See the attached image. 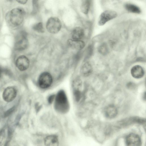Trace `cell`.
<instances>
[{"label": "cell", "instance_id": "1", "mask_svg": "<svg viewBox=\"0 0 146 146\" xmlns=\"http://www.w3.org/2000/svg\"><path fill=\"white\" fill-rule=\"evenodd\" d=\"M25 12L21 9L16 8L13 9L7 14V19L11 25L17 26L23 22Z\"/></svg>", "mask_w": 146, "mask_h": 146}, {"label": "cell", "instance_id": "2", "mask_svg": "<svg viewBox=\"0 0 146 146\" xmlns=\"http://www.w3.org/2000/svg\"><path fill=\"white\" fill-rule=\"evenodd\" d=\"M62 27L61 21L58 18L52 17L48 20L46 27L47 31L52 34H55L58 33Z\"/></svg>", "mask_w": 146, "mask_h": 146}, {"label": "cell", "instance_id": "3", "mask_svg": "<svg viewBox=\"0 0 146 146\" xmlns=\"http://www.w3.org/2000/svg\"><path fill=\"white\" fill-rule=\"evenodd\" d=\"M56 106L58 111L64 112L67 108V100L66 96L62 90L58 93L56 98Z\"/></svg>", "mask_w": 146, "mask_h": 146}, {"label": "cell", "instance_id": "4", "mask_svg": "<svg viewBox=\"0 0 146 146\" xmlns=\"http://www.w3.org/2000/svg\"><path fill=\"white\" fill-rule=\"evenodd\" d=\"M117 13L113 10H107L102 12L100 16L98 23L100 26H102L109 21L117 17Z\"/></svg>", "mask_w": 146, "mask_h": 146}, {"label": "cell", "instance_id": "5", "mask_svg": "<svg viewBox=\"0 0 146 146\" xmlns=\"http://www.w3.org/2000/svg\"><path fill=\"white\" fill-rule=\"evenodd\" d=\"M52 82V78L49 73L45 72L42 73L39 76L38 82L40 87L45 89L49 87Z\"/></svg>", "mask_w": 146, "mask_h": 146}, {"label": "cell", "instance_id": "6", "mask_svg": "<svg viewBox=\"0 0 146 146\" xmlns=\"http://www.w3.org/2000/svg\"><path fill=\"white\" fill-rule=\"evenodd\" d=\"M29 44L26 33L22 32L17 40L15 44V48L17 50L21 51L25 49Z\"/></svg>", "mask_w": 146, "mask_h": 146}, {"label": "cell", "instance_id": "7", "mask_svg": "<svg viewBox=\"0 0 146 146\" xmlns=\"http://www.w3.org/2000/svg\"><path fill=\"white\" fill-rule=\"evenodd\" d=\"M17 93V90L15 88L13 87H8L4 90L3 92V98L6 102H11L15 98Z\"/></svg>", "mask_w": 146, "mask_h": 146}, {"label": "cell", "instance_id": "8", "mask_svg": "<svg viewBox=\"0 0 146 146\" xmlns=\"http://www.w3.org/2000/svg\"><path fill=\"white\" fill-rule=\"evenodd\" d=\"M127 146H141V141L139 137L134 133H131L125 138Z\"/></svg>", "mask_w": 146, "mask_h": 146}, {"label": "cell", "instance_id": "9", "mask_svg": "<svg viewBox=\"0 0 146 146\" xmlns=\"http://www.w3.org/2000/svg\"><path fill=\"white\" fill-rule=\"evenodd\" d=\"M15 64L19 70L24 71L29 68L30 62L29 59L26 56L22 55L17 58Z\"/></svg>", "mask_w": 146, "mask_h": 146}, {"label": "cell", "instance_id": "10", "mask_svg": "<svg viewBox=\"0 0 146 146\" xmlns=\"http://www.w3.org/2000/svg\"><path fill=\"white\" fill-rule=\"evenodd\" d=\"M67 44L72 48L78 50H81L85 46L84 42L81 40L69 39L67 41Z\"/></svg>", "mask_w": 146, "mask_h": 146}, {"label": "cell", "instance_id": "11", "mask_svg": "<svg viewBox=\"0 0 146 146\" xmlns=\"http://www.w3.org/2000/svg\"><path fill=\"white\" fill-rule=\"evenodd\" d=\"M44 144L45 146H58V136L54 135L46 136L44 139Z\"/></svg>", "mask_w": 146, "mask_h": 146}, {"label": "cell", "instance_id": "12", "mask_svg": "<svg viewBox=\"0 0 146 146\" xmlns=\"http://www.w3.org/2000/svg\"><path fill=\"white\" fill-rule=\"evenodd\" d=\"M131 73L132 76L133 78L137 79L142 78L144 74L143 68L139 65L133 66L131 69Z\"/></svg>", "mask_w": 146, "mask_h": 146}, {"label": "cell", "instance_id": "13", "mask_svg": "<svg viewBox=\"0 0 146 146\" xmlns=\"http://www.w3.org/2000/svg\"><path fill=\"white\" fill-rule=\"evenodd\" d=\"M84 29L80 27H76L72 30L71 36L73 39L80 40L84 36Z\"/></svg>", "mask_w": 146, "mask_h": 146}, {"label": "cell", "instance_id": "14", "mask_svg": "<svg viewBox=\"0 0 146 146\" xmlns=\"http://www.w3.org/2000/svg\"><path fill=\"white\" fill-rule=\"evenodd\" d=\"M117 113V109L114 105H110L107 106L105 109V115L108 118H113L116 116Z\"/></svg>", "mask_w": 146, "mask_h": 146}, {"label": "cell", "instance_id": "15", "mask_svg": "<svg viewBox=\"0 0 146 146\" xmlns=\"http://www.w3.org/2000/svg\"><path fill=\"white\" fill-rule=\"evenodd\" d=\"M92 68L91 64L88 62L85 63L82 66L81 72L84 76L89 75L92 72Z\"/></svg>", "mask_w": 146, "mask_h": 146}, {"label": "cell", "instance_id": "16", "mask_svg": "<svg viewBox=\"0 0 146 146\" xmlns=\"http://www.w3.org/2000/svg\"><path fill=\"white\" fill-rule=\"evenodd\" d=\"M125 7L126 10L131 13L139 14L141 12V9L138 7L131 3L126 4Z\"/></svg>", "mask_w": 146, "mask_h": 146}, {"label": "cell", "instance_id": "17", "mask_svg": "<svg viewBox=\"0 0 146 146\" xmlns=\"http://www.w3.org/2000/svg\"><path fill=\"white\" fill-rule=\"evenodd\" d=\"M90 5V1L88 0L82 1L80 7L81 11L84 14L88 13Z\"/></svg>", "mask_w": 146, "mask_h": 146}, {"label": "cell", "instance_id": "18", "mask_svg": "<svg viewBox=\"0 0 146 146\" xmlns=\"http://www.w3.org/2000/svg\"><path fill=\"white\" fill-rule=\"evenodd\" d=\"M33 28L34 31L38 33H43L44 32L43 24L41 22H39L35 24L33 26Z\"/></svg>", "mask_w": 146, "mask_h": 146}, {"label": "cell", "instance_id": "19", "mask_svg": "<svg viewBox=\"0 0 146 146\" xmlns=\"http://www.w3.org/2000/svg\"><path fill=\"white\" fill-rule=\"evenodd\" d=\"M98 51L103 55L106 54L108 52V48L107 45L105 43L101 44L98 48Z\"/></svg>", "mask_w": 146, "mask_h": 146}, {"label": "cell", "instance_id": "20", "mask_svg": "<svg viewBox=\"0 0 146 146\" xmlns=\"http://www.w3.org/2000/svg\"><path fill=\"white\" fill-rule=\"evenodd\" d=\"M33 1L34 11L35 12H37L38 8V1L33 0Z\"/></svg>", "mask_w": 146, "mask_h": 146}, {"label": "cell", "instance_id": "21", "mask_svg": "<svg viewBox=\"0 0 146 146\" xmlns=\"http://www.w3.org/2000/svg\"><path fill=\"white\" fill-rule=\"evenodd\" d=\"M93 49L92 46L91 45L90 46L88 47L87 50L86 54L87 56H90L91 55Z\"/></svg>", "mask_w": 146, "mask_h": 146}, {"label": "cell", "instance_id": "22", "mask_svg": "<svg viewBox=\"0 0 146 146\" xmlns=\"http://www.w3.org/2000/svg\"><path fill=\"white\" fill-rule=\"evenodd\" d=\"M54 95H52L50 96L48 99V102L49 103H51L53 101L54 97Z\"/></svg>", "mask_w": 146, "mask_h": 146}, {"label": "cell", "instance_id": "23", "mask_svg": "<svg viewBox=\"0 0 146 146\" xmlns=\"http://www.w3.org/2000/svg\"><path fill=\"white\" fill-rule=\"evenodd\" d=\"M27 1V0H18L17 1L21 4H25L26 3Z\"/></svg>", "mask_w": 146, "mask_h": 146}, {"label": "cell", "instance_id": "24", "mask_svg": "<svg viewBox=\"0 0 146 146\" xmlns=\"http://www.w3.org/2000/svg\"><path fill=\"white\" fill-rule=\"evenodd\" d=\"M2 70L1 69L0 67V77L1 76V74Z\"/></svg>", "mask_w": 146, "mask_h": 146}]
</instances>
